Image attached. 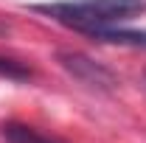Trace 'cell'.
Listing matches in <instances>:
<instances>
[{
	"label": "cell",
	"instance_id": "1",
	"mask_svg": "<svg viewBox=\"0 0 146 143\" xmlns=\"http://www.w3.org/2000/svg\"><path fill=\"white\" fill-rule=\"evenodd\" d=\"M31 11L45 14L59 25L73 31L90 34L96 28L121 25L127 20L146 14V0H54V3H34Z\"/></svg>",
	"mask_w": 146,
	"mask_h": 143
},
{
	"label": "cell",
	"instance_id": "2",
	"mask_svg": "<svg viewBox=\"0 0 146 143\" xmlns=\"http://www.w3.org/2000/svg\"><path fill=\"white\" fill-rule=\"evenodd\" d=\"M59 65L70 73L76 81H82V84H87L93 90H112L115 87V76L104 65H98L96 59L79 54V51H59Z\"/></svg>",
	"mask_w": 146,
	"mask_h": 143
},
{
	"label": "cell",
	"instance_id": "3",
	"mask_svg": "<svg viewBox=\"0 0 146 143\" xmlns=\"http://www.w3.org/2000/svg\"><path fill=\"white\" fill-rule=\"evenodd\" d=\"M87 36L96 42H107V45H127V48H143L146 51V31H132L121 25H110V28H96Z\"/></svg>",
	"mask_w": 146,
	"mask_h": 143
},
{
	"label": "cell",
	"instance_id": "4",
	"mask_svg": "<svg viewBox=\"0 0 146 143\" xmlns=\"http://www.w3.org/2000/svg\"><path fill=\"white\" fill-rule=\"evenodd\" d=\"M0 138L6 143H59L42 132H36L34 126H25V124H17V121H9V124L0 126Z\"/></svg>",
	"mask_w": 146,
	"mask_h": 143
},
{
	"label": "cell",
	"instance_id": "5",
	"mask_svg": "<svg viewBox=\"0 0 146 143\" xmlns=\"http://www.w3.org/2000/svg\"><path fill=\"white\" fill-rule=\"evenodd\" d=\"M0 76L23 81V79H28V76H31V70H28V68H23V65L14 62V59H0Z\"/></svg>",
	"mask_w": 146,
	"mask_h": 143
}]
</instances>
